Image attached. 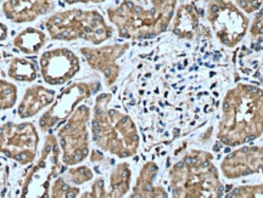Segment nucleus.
Returning <instances> with one entry per match:
<instances>
[{
    "instance_id": "obj_1",
    "label": "nucleus",
    "mask_w": 263,
    "mask_h": 198,
    "mask_svg": "<svg viewBox=\"0 0 263 198\" xmlns=\"http://www.w3.org/2000/svg\"><path fill=\"white\" fill-rule=\"evenodd\" d=\"M216 138L226 147L251 144L263 135V88L239 82L221 100Z\"/></svg>"
},
{
    "instance_id": "obj_2",
    "label": "nucleus",
    "mask_w": 263,
    "mask_h": 198,
    "mask_svg": "<svg viewBox=\"0 0 263 198\" xmlns=\"http://www.w3.org/2000/svg\"><path fill=\"white\" fill-rule=\"evenodd\" d=\"M111 92H100L94 101L90 118L91 140L105 153L126 160L134 157L140 147L136 122L120 108L111 107Z\"/></svg>"
},
{
    "instance_id": "obj_3",
    "label": "nucleus",
    "mask_w": 263,
    "mask_h": 198,
    "mask_svg": "<svg viewBox=\"0 0 263 198\" xmlns=\"http://www.w3.org/2000/svg\"><path fill=\"white\" fill-rule=\"evenodd\" d=\"M174 198L224 197L226 186L215 164V154L202 148H190L172 164L167 174Z\"/></svg>"
},
{
    "instance_id": "obj_4",
    "label": "nucleus",
    "mask_w": 263,
    "mask_h": 198,
    "mask_svg": "<svg viewBox=\"0 0 263 198\" xmlns=\"http://www.w3.org/2000/svg\"><path fill=\"white\" fill-rule=\"evenodd\" d=\"M177 0H151L150 8L122 0L106 10L107 19L124 41H150L168 31Z\"/></svg>"
},
{
    "instance_id": "obj_5",
    "label": "nucleus",
    "mask_w": 263,
    "mask_h": 198,
    "mask_svg": "<svg viewBox=\"0 0 263 198\" xmlns=\"http://www.w3.org/2000/svg\"><path fill=\"white\" fill-rule=\"evenodd\" d=\"M52 41H84L101 45L112 38L114 28L98 10L68 9L51 14L44 23Z\"/></svg>"
},
{
    "instance_id": "obj_6",
    "label": "nucleus",
    "mask_w": 263,
    "mask_h": 198,
    "mask_svg": "<svg viewBox=\"0 0 263 198\" xmlns=\"http://www.w3.org/2000/svg\"><path fill=\"white\" fill-rule=\"evenodd\" d=\"M205 17L216 41L223 48L234 49L249 34V16L229 0H203Z\"/></svg>"
},
{
    "instance_id": "obj_7",
    "label": "nucleus",
    "mask_w": 263,
    "mask_h": 198,
    "mask_svg": "<svg viewBox=\"0 0 263 198\" xmlns=\"http://www.w3.org/2000/svg\"><path fill=\"white\" fill-rule=\"evenodd\" d=\"M64 163L58 136L49 134L45 136L41 157L27 173L22 184L21 197H49L52 181L61 175Z\"/></svg>"
},
{
    "instance_id": "obj_8",
    "label": "nucleus",
    "mask_w": 263,
    "mask_h": 198,
    "mask_svg": "<svg viewBox=\"0 0 263 198\" xmlns=\"http://www.w3.org/2000/svg\"><path fill=\"white\" fill-rule=\"evenodd\" d=\"M90 108L80 105L71 117L59 128L58 141L61 150V161L65 166H77L89 157Z\"/></svg>"
},
{
    "instance_id": "obj_9",
    "label": "nucleus",
    "mask_w": 263,
    "mask_h": 198,
    "mask_svg": "<svg viewBox=\"0 0 263 198\" xmlns=\"http://www.w3.org/2000/svg\"><path fill=\"white\" fill-rule=\"evenodd\" d=\"M100 90V82H74L67 85L47 111L39 118L38 125L42 133H49L54 128L61 127L82 102L88 100Z\"/></svg>"
},
{
    "instance_id": "obj_10",
    "label": "nucleus",
    "mask_w": 263,
    "mask_h": 198,
    "mask_svg": "<svg viewBox=\"0 0 263 198\" xmlns=\"http://www.w3.org/2000/svg\"><path fill=\"white\" fill-rule=\"evenodd\" d=\"M39 134L31 122H8L0 125V154L28 166L38 154Z\"/></svg>"
},
{
    "instance_id": "obj_11",
    "label": "nucleus",
    "mask_w": 263,
    "mask_h": 198,
    "mask_svg": "<svg viewBox=\"0 0 263 198\" xmlns=\"http://www.w3.org/2000/svg\"><path fill=\"white\" fill-rule=\"evenodd\" d=\"M80 71L81 60L71 49H51L43 52L39 58V72L43 81L52 87L68 83Z\"/></svg>"
},
{
    "instance_id": "obj_12",
    "label": "nucleus",
    "mask_w": 263,
    "mask_h": 198,
    "mask_svg": "<svg viewBox=\"0 0 263 198\" xmlns=\"http://www.w3.org/2000/svg\"><path fill=\"white\" fill-rule=\"evenodd\" d=\"M130 43H116V44L103 45V46H82L80 52L87 65L91 69L103 74L105 85L111 88L116 83L121 74L120 60L126 52L129 50Z\"/></svg>"
},
{
    "instance_id": "obj_13",
    "label": "nucleus",
    "mask_w": 263,
    "mask_h": 198,
    "mask_svg": "<svg viewBox=\"0 0 263 198\" xmlns=\"http://www.w3.org/2000/svg\"><path fill=\"white\" fill-rule=\"evenodd\" d=\"M227 180H239L252 175H263V144L244 145L227 154L219 164Z\"/></svg>"
},
{
    "instance_id": "obj_14",
    "label": "nucleus",
    "mask_w": 263,
    "mask_h": 198,
    "mask_svg": "<svg viewBox=\"0 0 263 198\" xmlns=\"http://www.w3.org/2000/svg\"><path fill=\"white\" fill-rule=\"evenodd\" d=\"M170 29L174 37L184 42L213 37L211 29L201 25L199 9L192 3H183L176 9Z\"/></svg>"
},
{
    "instance_id": "obj_15",
    "label": "nucleus",
    "mask_w": 263,
    "mask_h": 198,
    "mask_svg": "<svg viewBox=\"0 0 263 198\" xmlns=\"http://www.w3.org/2000/svg\"><path fill=\"white\" fill-rule=\"evenodd\" d=\"M52 0H5L3 3V14L14 23H28L35 21L41 16L54 11Z\"/></svg>"
},
{
    "instance_id": "obj_16",
    "label": "nucleus",
    "mask_w": 263,
    "mask_h": 198,
    "mask_svg": "<svg viewBox=\"0 0 263 198\" xmlns=\"http://www.w3.org/2000/svg\"><path fill=\"white\" fill-rule=\"evenodd\" d=\"M160 173V167L156 162L147 161L140 168L136 184H134L132 198H167L170 197L168 191L163 186L156 184Z\"/></svg>"
},
{
    "instance_id": "obj_17",
    "label": "nucleus",
    "mask_w": 263,
    "mask_h": 198,
    "mask_svg": "<svg viewBox=\"0 0 263 198\" xmlns=\"http://www.w3.org/2000/svg\"><path fill=\"white\" fill-rule=\"evenodd\" d=\"M57 98V91L43 85H32L26 89L17 107V115L21 120L34 117L44 108L50 106Z\"/></svg>"
},
{
    "instance_id": "obj_18",
    "label": "nucleus",
    "mask_w": 263,
    "mask_h": 198,
    "mask_svg": "<svg viewBox=\"0 0 263 198\" xmlns=\"http://www.w3.org/2000/svg\"><path fill=\"white\" fill-rule=\"evenodd\" d=\"M132 185V168L128 162L116 164L108 175L107 198H121L129 192Z\"/></svg>"
},
{
    "instance_id": "obj_19",
    "label": "nucleus",
    "mask_w": 263,
    "mask_h": 198,
    "mask_svg": "<svg viewBox=\"0 0 263 198\" xmlns=\"http://www.w3.org/2000/svg\"><path fill=\"white\" fill-rule=\"evenodd\" d=\"M47 34L35 27H27L17 33L12 45L25 55H37L47 44Z\"/></svg>"
},
{
    "instance_id": "obj_20",
    "label": "nucleus",
    "mask_w": 263,
    "mask_h": 198,
    "mask_svg": "<svg viewBox=\"0 0 263 198\" xmlns=\"http://www.w3.org/2000/svg\"><path fill=\"white\" fill-rule=\"evenodd\" d=\"M39 68L34 61L25 57H14L8 67V77L20 83H32L38 78Z\"/></svg>"
},
{
    "instance_id": "obj_21",
    "label": "nucleus",
    "mask_w": 263,
    "mask_h": 198,
    "mask_svg": "<svg viewBox=\"0 0 263 198\" xmlns=\"http://www.w3.org/2000/svg\"><path fill=\"white\" fill-rule=\"evenodd\" d=\"M81 196V189L68 183L62 175H59L52 181L49 197L52 198H76Z\"/></svg>"
},
{
    "instance_id": "obj_22",
    "label": "nucleus",
    "mask_w": 263,
    "mask_h": 198,
    "mask_svg": "<svg viewBox=\"0 0 263 198\" xmlns=\"http://www.w3.org/2000/svg\"><path fill=\"white\" fill-rule=\"evenodd\" d=\"M65 179L72 185L81 186L87 183H90L94 179V171L90 167L82 164V166H71L66 170Z\"/></svg>"
},
{
    "instance_id": "obj_23",
    "label": "nucleus",
    "mask_w": 263,
    "mask_h": 198,
    "mask_svg": "<svg viewBox=\"0 0 263 198\" xmlns=\"http://www.w3.org/2000/svg\"><path fill=\"white\" fill-rule=\"evenodd\" d=\"M18 90L15 84L0 79V112L11 110L17 101Z\"/></svg>"
},
{
    "instance_id": "obj_24",
    "label": "nucleus",
    "mask_w": 263,
    "mask_h": 198,
    "mask_svg": "<svg viewBox=\"0 0 263 198\" xmlns=\"http://www.w3.org/2000/svg\"><path fill=\"white\" fill-rule=\"evenodd\" d=\"M226 197L229 198H256L263 197V183L245 184L233 187L230 191L224 192Z\"/></svg>"
},
{
    "instance_id": "obj_25",
    "label": "nucleus",
    "mask_w": 263,
    "mask_h": 198,
    "mask_svg": "<svg viewBox=\"0 0 263 198\" xmlns=\"http://www.w3.org/2000/svg\"><path fill=\"white\" fill-rule=\"evenodd\" d=\"M249 35L250 38L257 43V44L259 42L263 41V4L261 6V9L255 14L254 21L250 25Z\"/></svg>"
},
{
    "instance_id": "obj_26",
    "label": "nucleus",
    "mask_w": 263,
    "mask_h": 198,
    "mask_svg": "<svg viewBox=\"0 0 263 198\" xmlns=\"http://www.w3.org/2000/svg\"><path fill=\"white\" fill-rule=\"evenodd\" d=\"M80 197L83 198H107V189H106V181L103 176H98L97 179L93 180L91 187L89 191H85L81 194Z\"/></svg>"
},
{
    "instance_id": "obj_27",
    "label": "nucleus",
    "mask_w": 263,
    "mask_h": 198,
    "mask_svg": "<svg viewBox=\"0 0 263 198\" xmlns=\"http://www.w3.org/2000/svg\"><path fill=\"white\" fill-rule=\"evenodd\" d=\"M234 3L246 15H252L261 9L263 0H234Z\"/></svg>"
},
{
    "instance_id": "obj_28",
    "label": "nucleus",
    "mask_w": 263,
    "mask_h": 198,
    "mask_svg": "<svg viewBox=\"0 0 263 198\" xmlns=\"http://www.w3.org/2000/svg\"><path fill=\"white\" fill-rule=\"evenodd\" d=\"M89 160L93 164H100L106 162L107 158L105 156V152H103V151L99 150V148H94V150L90 151Z\"/></svg>"
},
{
    "instance_id": "obj_29",
    "label": "nucleus",
    "mask_w": 263,
    "mask_h": 198,
    "mask_svg": "<svg viewBox=\"0 0 263 198\" xmlns=\"http://www.w3.org/2000/svg\"><path fill=\"white\" fill-rule=\"evenodd\" d=\"M65 4L73 5V4H103L107 0H61Z\"/></svg>"
},
{
    "instance_id": "obj_30",
    "label": "nucleus",
    "mask_w": 263,
    "mask_h": 198,
    "mask_svg": "<svg viewBox=\"0 0 263 198\" xmlns=\"http://www.w3.org/2000/svg\"><path fill=\"white\" fill-rule=\"evenodd\" d=\"M9 37V29L5 23L0 22V42H4Z\"/></svg>"
},
{
    "instance_id": "obj_31",
    "label": "nucleus",
    "mask_w": 263,
    "mask_h": 198,
    "mask_svg": "<svg viewBox=\"0 0 263 198\" xmlns=\"http://www.w3.org/2000/svg\"><path fill=\"white\" fill-rule=\"evenodd\" d=\"M134 2H137V3H144V4H146V3L149 2V0H134Z\"/></svg>"
},
{
    "instance_id": "obj_32",
    "label": "nucleus",
    "mask_w": 263,
    "mask_h": 198,
    "mask_svg": "<svg viewBox=\"0 0 263 198\" xmlns=\"http://www.w3.org/2000/svg\"><path fill=\"white\" fill-rule=\"evenodd\" d=\"M190 2H200V0H190Z\"/></svg>"
},
{
    "instance_id": "obj_33",
    "label": "nucleus",
    "mask_w": 263,
    "mask_h": 198,
    "mask_svg": "<svg viewBox=\"0 0 263 198\" xmlns=\"http://www.w3.org/2000/svg\"><path fill=\"white\" fill-rule=\"evenodd\" d=\"M0 58H2V52H0Z\"/></svg>"
}]
</instances>
